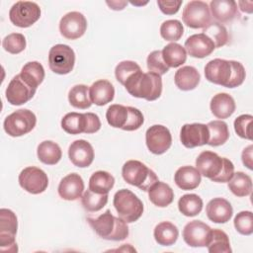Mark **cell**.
Wrapping results in <instances>:
<instances>
[{
    "label": "cell",
    "instance_id": "27",
    "mask_svg": "<svg viewBox=\"0 0 253 253\" xmlns=\"http://www.w3.org/2000/svg\"><path fill=\"white\" fill-rule=\"evenodd\" d=\"M175 184L182 190H194L201 183V174L193 166H182L174 175Z\"/></svg>",
    "mask_w": 253,
    "mask_h": 253
},
{
    "label": "cell",
    "instance_id": "44",
    "mask_svg": "<svg viewBox=\"0 0 253 253\" xmlns=\"http://www.w3.org/2000/svg\"><path fill=\"white\" fill-rule=\"evenodd\" d=\"M140 66L131 60H124L121 61L115 69V75L116 79L122 84L125 85L126 81L134 73L140 71Z\"/></svg>",
    "mask_w": 253,
    "mask_h": 253
},
{
    "label": "cell",
    "instance_id": "28",
    "mask_svg": "<svg viewBox=\"0 0 253 253\" xmlns=\"http://www.w3.org/2000/svg\"><path fill=\"white\" fill-rule=\"evenodd\" d=\"M148 198L154 206L165 208L173 202L174 192L168 184L158 180L148 189Z\"/></svg>",
    "mask_w": 253,
    "mask_h": 253
},
{
    "label": "cell",
    "instance_id": "36",
    "mask_svg": "<svg viewBox=\"0 0 253 253\" xmlns=\"http://www.w3.org/2000/svg\"><path fill=\"white\" fill-rule=\"evenodd\" d=\"M228 189L236 197H246L252 192L251 177L244 172L238 171L228 181Z\"/></svg>",
    "mask_w": 253,
    "mask_h": 253
},
{
    "label": "cell",
    "instance_id": "13",
    "mask_svg": "<svg viewBox=\"0 0 253 253\" xmlns=\"http://www.w3.org/2000/svg\"><path fill=\"white\" fill-rule=\"evenodd\" d=\"M182 19L186 26L192 29H204L211 22V15L208 3L204 1H190L183 9Z\"/></svg>",
    "mask_w": 253,
    "mask_h": 253
},
{
    "label": "cell",
    "instance_id": "6",
    "mask_svg": "<svg viewBox=\"0 0 253 253\" xmlns=\"http://www.w3.org/2000/svg\"><path fill=\"white\" fill-rule=\"evenodd\" d=\"M122 175L126 183L142 191H148L158 181V177L154 171L138 160L126 161L123 166Z\"/></svg>",
    "mask_w": 253,
    "mask_h": 253
},
{
    "label": "cell",
    "instance_id": "25",
    "mask_svg": "<svg viewBox=\"0 0 253 253\" xmlns=\"http://www.w3.org/2000/svg\"><path fill=\"white\" fill-rule=\"evenodd\" d=\"M89 95L92 104L104 106L113 101L115 96V88L110 81L100 79L90 86Z\"/></svg>",
    "mask_w": 253,
    "mask_h": 253
},
{
    "label": "cell",
    "instance_id": "2",
    "mask_svg": "<svg viewBox=\"0 0 253 253\" xmlns=\"http://www.w3.org/2000/svg\"><path fill=\"white\" fill-rule=\"evenodd\" d=\"M196 168L201 175L217 183L228 182L234 174V165L229 159L209 150L199 154Z\"/></svg>",
    "mask_w": 253,
    "mask_h": 253
},
{
    "label": "cell",
    "instance_id": "15",
    "mask_svg": "<svg viewBox=\"0 0 253 253\" xmlns=\"http://www.w3.org/2000/svg\"><path fill=\"white\" fill-rule=\"evenodd\" d=\"M145 142L150 152L156 155L163 154L172 144L170 130L162 125H154L146 130Z\"/></svg>",
    "mask_w": 253,
    "mask_h": 253
},
{
    "label": "cell",
    "instance_id": "4",
    "mask_svg": "<svg viewBox=\"0 0 253 253\" xmlns=\"http://www.w3.org/2000/svg\"><path fill=\"white\" fill-rule=\"evenodd\" d=\"M87 221L93 230L103 239L122 241L128 236V226L121 217H116L110 210L97 217H87Z\"/></svg>",
    "mask_w": 253,
    "mask_h": 253
},
{
    "label": "cell",
    "instance_id": "45",
    "mask_svg": "<svg viewBox=\"0 0 253 253\" xmlns=\"http://www.w3.org/2000/svg\"><path fill=\"white\" fill-rule=\"evenodd\" d=\"M234 227L242 235L253 233V214L250 211L238 212L234 217Z\"/></svg>",
    "mask_w": 253,
    "mask_h": 253
},
{
    "label": "cell",
    "instance_id": "51",
    "mask_svg": "<svg viewBox=\"0 0 253 253\" xmlns=\"http://www.w3.org/2000/svg\"><path fill=\"white\" fill-rule=\"evenodd\" d=\"M237 5H239L241 11L246 12V13H251L252 12V5L253 3L251 1H239L236 3Z\"/></svg>",
    "mask_w": 253,
    "mask_h": 253
},
{
    "label": "cell",
    "instance_id": "10",
    "mask_svg": "<svg viewBox=\"0 0 253 253\" xmlns=\"http://www.w3.org/2000/svg\"><path fill=\"white\" fill-rule=\"evenodd\" d=\"M75 63L74 50L67 44L58 43L53 45L48 52V65L56 74H68L72 71Z\"/></svg>",
    "mask_w": 253,
    "mask_h": 253
},
{
    "label": "cell",
    "instance_id": "16",
    "mask_svg": "<svg viewBox=\"0 0 253 253\" xmlns=\"http://www.w3.org/2000/svg\"><path fill=\"white\" fill-rule=\"evenodd\" d=\"M36 90L18 74L9 82L5 95L8 103L14 106H20L30 101L34 97Z\"/></svg>",
    "mask_w": 253,
    "mask_h": 253
},
{
    "label": "cell",
    "instance_id": "7",
    "mask_svg": "<svg viewBox=\"0 0 253 253\" xmlns=\"http://www.w3.org/2000/svg\"><path fill=\"white\" fill-rule=\"evenodd\" d=\"M119 216L126 223L136 221L143 213V204L131 191L127 189L119 190L113 201Z\"/></svg>",
    "mask_w": 253,
    "mask_h": 253
},
{
    "label": "cell",
    "instance_id": "31",
    "mask_svg": "<svg viewBox=\"0 0 253 253\" xmlns=\"http://www.w3.org/2000/svg\"><path fill=\"white\" fill-rule=\"evenodd\" d=\"M37 154L41 162L46 165H54L61 159L62 151L56 142L44 140L39 144Z\"/></svg>",
    "mask_w": 253,
    "mask_h": 253
},
{
    "label": "cell",
    "instance_id": "22",
    "mask_svg": "<svg viewBox=\"0 0 253 253\" xmlns=\"http://www.w3.org/2000/svg\"><path fill=\"white\" fill-rule=\"evenodd\" d=\"M84 191V182L77 173H71L61 179L58 185V195L66 201H75L81 198Z\"/></svg>",
    "mask_w": 253,
    "mask_h": 253
},
{
    "label": "cell",
    "instance_id": "18",
    "mask_svg": "<svg viewBox=\"0 0 253 253\" xmlns=\"http://www.w3.org/2000/svg\"><path fill=\"white\" fill-rule=\"evenodd\" d=\"M211 228L201 220L188 222L183 229V239L191 247H206L210 241Z\"/></svg>",
    "mask_w": 253,
    "mask_h": 253
},
{
    "label": "cell",
    "instance_id": "42",
    "mask_svg": "<svg viewBox=\"0 0 253 253\" xmlns=\"http://www.w3.org/2000/svg\"><path fill=\"white\" fill-rule=\"evenodd\" d=\"M184 28L178 20H167L162 23L160 27L161 37L168 42H176L183 36Z\"/></svg>",
    "mask_w": 253,
    "mask_h": 253
},
{
    "label": "cell",
    "instance_id": "23",
    "mask_svg": "<svg viewBox=\"0 0 253 253\" xmlns=\"http://www.w3.org/2000/svg\"><path fill=\"white\" fill-rule=\"evenodd\" d=\"M206 212L211 221L214 223H225L231 218L233 209L227 200L214 198L208 203Z\"/></svg>",
    "mask_w": 253,
    "mask_h": 253
},
{
    "label": "cell",
    "instance_id": "1",
    "mask_svg": "<svg viewBox=\"0 0 253 253\" xmlns=\"http://www.w3.org/2000/svg\"><path fill=\"white\" fill-rule=\"evenodd\" d=\"M206 79L226 88L240 86L245 79L244 66L235 60L214 58L205 66Z\"/></svg>",
    "mask_w": 253,
    "mask_h": 253
},
{
    "label": "cell",
    "instance_id": "38",
    "mask_svg": "<svg viewBox=\"0 0 253 253\" xmlns=\"http://www.w3.org/2000/svg\"><path fill=\"white\" fill-rule=\"evenodd\" d=\"M178 209L186 216H195L202 211L203 200L196 194H186L179 199Z\"/></svg>",
    "mask_w": 253,
    "mask_h": 253
},
{
    "label": "cell",
    "instance_id": "40",
    "mask_svg": "<svg viewBox=\"0 0 253 253\" xmlns=\"http://www.w3.org/2000/svg\"><path fill=\"white\" fill-rule=\"evenodd\" d=\"M211 253H230V242L227 234L220 229H211V238L207 245Z\"/></svg>",
    "mask_w": 253,
    "mask_h": 253
},
{
    "label": "cell",
    "instance_id": "41",
    "mask_svg": "<svg viewBox=\"0 0 253 253\" xmlns=\"http://www.w3.org/2000/svg\"><path fill=\"white\" fill-rule=\"evenodd\" d=\"M108 198V194H98L88 189L81 197V204L87 211L94 212L102 210L107 205Z\"/></svg>",
    "mask_w": 253,
    "mask_h": 253
},
{
    "label": "cell",
    "instance_id": "24",
    "mask_svg": "<svg viewBox=\"0 0 253 253\" xmlns=\"http://www.w3.org/2000/svg\"><path fill=\"white\" fill-rule=\"evenodd\" d=\"M211 15L217 23H227L239 16L237 4L233 0H212L210 3Z\"/></svg>",
    "mask_w": 253,
    "mask_h": 253
},
{
    "label": "cell",
    "instance_id": "19",
    "mask_svg": "<svg viewBox=\"0 0 253 253\" xmlns=\"http://www.w3.org/2000/svg\"><path fill=\"white\" fill-rule=\"evenodd\" d=\"M180 140L187 148L205 145L209 140V128L204 124H186L180 130Z\"/></svg>",
    "mask_w": 253,
    "mask_h": 253
},
{
    "label": "cell",
    "instance_id": "5",
    "mask_svg": "<svg viewBox=\"0 0 253 253\" xmlns=\"http://www.w3.org/2000/svg\"><path fill=\"white\" fill-rule=\"evenodd\" d=\"M106 119L111 126L126 131L138 129L144 122L143 115L138 109L119 104L111 105L108 108Z\"/></svg>",
    "mask_w": 253,
    "mask_h": 253
},
{
    "label": "cell",
    "instance_id": "3",
    "mask_svg": "<svg viewBox=\"0 0 253 253\" xmlns=\"http://www.w3.org/2000/svg\"><path fill=\"white\" fill-rule=\"evenodd\" d=\"M125 88L133 97L154 101L162 93V79L154 72L143 73L141 70L132 74L125 83Z\"/></svg>",
    "mask_w": 253,
    "mask_h": 253
},
{
    "label": "cell",
    "instance_id": "33",
    "mask_svg": "<svg viewBox=\"0 0 253 253\" xmlns=\"http://www.w3.org/2000/svg\"><path fill=\"white\" fill-rule=\"evenodd\" d=\"M209 128L208 143L211 146H219L224 144L229 138L227 124L223 121H211L207 125Z\"/></svg>",
    "mask_w": 253,
    "mask_h": 253
},
{
    "label": "cell",
    "instance_id": "34",
    "mask_svg": "<svg viewBox=\"0 0 253 253\" xmlns=\"http://www.w3.org/2000/svg\"><path fill=\"white\" fill-rule=\"evenodd\" d=\"M20 76L33 88L37 89L38 86L44 79L43 66L39 61H30L26 63L20 73Z\"/></svg>",
    "mask_w": 253,
    "mask_h": 253
},
{
    "label": "cell",
    "instance_id": "50",
    "mask_svg": "<svg viewBox=\"0 0 253 253\" xmlns=\"http://www.w3.org/2000/svg\"><path fill=\"white\" fill-rule=\"evenodd\" d=\"M106 3H107V5L110 6L111 9L117 10V11L123 10L125 8V6L127 4V2H126V1H111V2L107 1Z\"/></svg>",
    "mask_w": 253,
    "mask_h": 253
},
{
    "label": "cell",
    "instance_id": "29",
    "mask_svg": "<svg viewBox=\"0 0 253 253\" xmlns=\"http://www.w3.org/2000/svg\"><path fill=\"white\" fill-rule=\"evenodd\" d=\"M201 80V75L194 66H183L179 68L174 76L176 86L183 91L195 89Z\"/></svg>",
    "mask_w": 253,
    "mask_h": 253
},
{
    "label": "cell",
    "instance_id": "21",
    "mask_svg": "<svg viewBox=\"0 0 253 253\" xmlns=\"http://www.w3.org/2000/svg\"><path fill=\"white\" fill-rule=\"evenodd\" d=\"M215 46L212 41L205 34H195L190 36L185 42L186 51L193 57L204 58L209 56Z\"/></svg>",
    "mask_w": 253,
    "mask_h": 253
},
{
    "label": "cell",
    "instance_id": "35",
    "mask_svg": "<svg viewBox=\"0 0 253 253\" xmlns=\"http://www.w3.org/2000/svg\"><path fill=\"white\" fill-rule=\"evenodd\" d=\"M115 178L107 171H97L89 179V189L98 194H108L114 187Z\"/></svg>",
    "mask_w": 253,
    "mask_h": 253
},
{
    "label": "cell",
    "instance_id": "37",
    "mask_svg": "<svg viewBox=\"0 0 253 253\" xmlns=\"http://www.w3.org/2000/svg\"><path fill=\"white\" fill-rule=\"evenodd\" d=\"M68 101L74 108L85 110L91 107L92 102L90 100L89 88L84 84H78L73 86L68 93Z\"/></svg>",
    "mask_w": 253,
    "mask_h": 253
},
{
    "label": "cell",
    "instance_id": "14",
    "mask_svg": "<svg viewBox=\"0 0 253 253\" xmlns=\"http://www.w3.org/2000/svg\"><path fill=\"white\" fill-rule=\"evenodd\" d=\"M20 186L30 194L38 195L44 192L48 186V178L43 170L35 166L23 169L19 175Z\"/></svg>",
    "mask_w": 253,
    "mask_h": 253
},
{
    "label": "cell",
    "instance_id": "8",
    "mask_svg": "<svg viewBox=\"0 0 253 253\" xmlns=\"http://www.w3.org/2000/svg\"><path fill=\"white\" fill-rule=\"evenodd\" d=\"M61 127L70 134L94 133L101 128V122L94 113L71 112L62 118Z\"/></svg>",
    "mask_w": 253,
    "mask_h": 253
},
{
    "label": "cell",
    "instance_id": "30",
    "mask_svg": "<svg viewBox=\"0 0 253 253\" xmlns=\"http://www.w3.org/2000/svg\"><path fill=\"white\" fill-rule=\"evenodd\" d=\"M154 239L162 246L173 245L179 236V230L175 224L170 221H162L154 228Z\"/></svg>",
    "mask_w": 253,
    "mask_h": 253
},
{
    "label": "cell",
    "instance_id": "46",
    "mask_svg": "<svg viewBox=\"0 0 253 253\" xmlns=\"http://www.w3.org/2000/svg\"><path fill=\"white\" fill-rule=\"evenodd\" d=\"M147 68L150 72L159 74L160 76L169 71V67L166 65L162 58L161 50H153L150 52L146 59Z\"/></svg>",
    "mask_w": 253,
    "mask_h": 253
},
{
    "label": "cell",
    "instance_id": "20",
    "mask_svg": "<svg viewBox=\"0 0 253 253\" xmlns=\"http://www.w3.org/2000/svg\"><path fill=\"white\" fill-rule=\"evenodd\" d=\"M68 156L75 166L85 168L90 166L94 160V149L87 140L77 139L69 145Z\"/></svg>",
    "mask_w": 253,
    "mask_h": 253
},
{
    "label": "cell",
    "instance_id": "11",
    "mask_svg": "<svg viewBox=\"0 0 253 253\" xmlns=\"http://www.w3.org/2000/svg\"><path fill=\"white\" fill-rule=\"evenodd\" d=\"M18 229L16 214L8 209L0 210V247L3 251L17 252L15 236Z\"/></svg>",
    "mask_w": 253,
    "mask_h": 253
},
{
    "label": "cell",
    "instance_id": "26",
    "mask_svg": "<svg viewBox=\"0 0 253 253\" xmlns=\"http://www.w3.org/2000/svg\"><path fill=\"white\" fill-rule=\"evenodd\" d=\"M210 108L212 115L217 119H227L234 113L236 105L229 94L218 93L211 98Z\"/></svg>",
    "mask_w": 253,
    "mask_h": 253
},
{
    "label": "cell",
    "instance_id": "39",
    "mask_svg": "<svg viewBox=\"0 0 253 253\" xmlns=\"http://www.w3.org/2000/svg\"><path fill=\"white\" fill-rule=\"evenodd\" d=\"M203 34L208 36L214 43L215 48L225 45L229 41V36L226 28L217 22H211L203 29Z\"/></svg>",
    "mask_w": 253,
    "mask_h": 253
},
{
    "label": "cell",
    "instance_id": "32",
    "mask_svg": "<svg viewBox=\"0 0 253 253\" xmlns=\"http://www.w3.org/2000/svg\"><path fill=\"white\" fill-rule=\"evenodd\" d=\"M161 53L162 58L168 67H179L185 63L187 59V51L185 47L176 42H171L164 46Z\"/></svg>",
    "mask_w": 253,
    "mask_h": 253
},
{
    "label": "cell",
    "instance_id": "9",
    "mask_svg": "<svg viewBox=\"0 0 253 253\" xmlns=\"http://www.w3.org/2000/svg\"><path fill=\"white\" fill-rule=\"evenodd\" d=\"M37 124L36 115L28 109H20L6 117L3 126L6 133L17 137L29 133Z\"/></svg>",
    "mask_w": 253,
    "mask_h": 253
},
{
    "label": "cell",
    "instance_id": "43",
    "mask_svg": "<svg viewBox=\"0 0 253 253\" xmlns=\"http://www.w3.org/2000/svg\"><path fill=\"white\" fill-rule=\"evenodd\" d=\"M2 46L9 53L17 54L26 48V39L20 33H12L3 39Z\"/></svg>",
    "mask_w": 253,
    "mask_h": 253
},
{
    "label": "cell",
    "instance_id": "48",
    "mask_svg": "<svg viewBox=\"0 0 253 253\" xmlns=\"http://www.w3.org/2000/svg\"><path fill=\"white\" fill-rule=\"evenodd\" d=\"M182 2L183 1H161V0H158L157 5L163 14L174 15L179 11L180 6L182 5Z\"/></svg>",
    "mask_w": 253,
    "mask_h": 253
},
{
    "label": "cell",
    "instance_id": "49",
    "mask_svg": "<svg viewBox=\"0 0 253 253\" xmlns=\"http://www.w3.org/2000/svg\"><path fill=\"white\" fill-rule=\"evenodd\" d=\"M252 149H253L252 145L247 146L246 148H244V150L242 151V155H241L243 164L248 169H250V170L253 169V165H252Z\"/></svg>",
    "mask_w": 253,
    "mask_h": 253
},
{
    "label": "cell",
    "instance_id": "47",
    "mask_svg": "<svg viewBox=\"0 0 253 253\" xmlns=\"http://www.w3.org/2000/svg\"><path fill=\"white\" fill-rule=\"evenodd\" d=\"M253 117L251 115H241L234 121V130L242 138L252 139L251 124Z\"/></svg>",
    "mask_w": 253,
    "mask_h": 253
},
{
    "label": "cell",
    "instance_id": "17",
    "mask_svg": "<svg viewBox=\"0 0 253 253\" xmlns=\"http://www.w3.org/2000/svg\"><path fill=\"white\" fill-rule=\"evenodd\" d=\"M87 20L82 13L73 11L65 14L59 22V32L67 40H76L84 35Z\"/></svg>",
    "mask_w": 253,
    "mask_h": 253
},
{
    "label": "cell",
    "instance_id": "12",
    "mask_svg": "<svg viewBox=\"0 0 253 253\" xmlns=\"http://www.w3.org/2000/svg\"><path fill=\"white\" fill-rule=\"evenodd\" d=\"M41 17L40 6L31 1H18L10 9L9 19L13 25L28 28L34 25Z\"/></svg>",
    "mask_w": 253,
    "mask_h": 253
}]
</instances>
